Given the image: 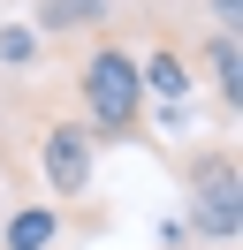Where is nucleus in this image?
Listing matches in <instances>:
<instances>
[{"label": "nucleus", "mask_w": 243, "mask_h": 250, "mask_svg": "<svg viewBox=\"0 0 243 250\" xmlns=\"http://www.w3.org/2000/svg\"><path fill=\"white\" fill-rule=\"evenodd\" d=\"M38 61V31L30 23H0V68H30Z\"/></svg>", "instance_id": "6e6552de"}, {"label": "nucleus", "mask_w": 243, "mask_h": 250, "mask_svg": "<svg viewBox=\"0 0 243 250\" xmlns=\"http://www.w3.org/2000/svg\"><path fill=\"white\" fill-rule=\"evenodd\" d=\"M197 68H205V83H213V99H220V114L236 122V76H243L236 38H228V31H205V38H197Z\"/></svg>", "instance_id": "39448f33"}, {"label": "nucleus", "mask_w": 243, "mask_h": 250, "mask_svg": "<svg viewBox=\"0 0 243 250\" xmlns=\"http://www.w3.org/2000/svg\"><path fill=\"white\" fill-rule=\"evenodd\" d=\"M76 99H84L91 144H137L145 137V83H137V53L122 38H91L76 61Z\"/></svg>", "instance_id": "f257e3e1"}, {"label": "nucleus", "mask_w": 243, "mask_h": 250, "mask_svg": "<svg viewBox=\"0 0 243 250\" xmlns=\"http://www.w3.org/2000/svg\"><path fill=\"white\" fill-rule=\"evenodd\" d=\"M114 0H30V31L38 38H84V31H106Z\"/></svg>", "instance_id": "20e7f679"}, {"label": "nucleus", "mask_w": 243, "mask_h": 250, "mask_svg": "<svg viewBox=\"0 0 243 250\" xmlns=\"http://www.w3.org/2000/svg\"><path fill=\"white\" fill-rule=\"evenodd\" d=\"M38 167H46V189H53L61 205H76L91 189V167H99V144H91V129L84 122H46L38 129Z\"/></svg>", "instance_id": "7ed1b4c3"}, {"label": "nucleus", "mask_w": 243, "mask_h": 250, "mask_svg": "<svg viewBox=\"0 0 243 250\" xmlns=\"http://www.w3.org/2000/svg\"><path fill=\"white\" fill-rule=\"evenodd\" d=\"M137 83H152V91H160L167 106H182V99H190V83H197V76H190V61H182L175 46H152L145 61H137Z\"/></svg>", "instance_id": "423d86ee"}, {"label": "nucleus", "mask_w": 243, "mask_h": 250, "mask_svg": "<svg viewBox=\"0 0 243 250\" xmlns=\"http://www.w3.org/2000/svg\"><path fill=\"white\" fill-rule=\"evenodd\" d=\"M53 235H61L53 205H15L8 228H0V250H53Z\"/></svg>", "instance_id": "0eeeda50"}, {"label": "nucleus", "mask_w": 243, "mask_h": 250, "mask_svg": "<svg viewBox=\"0 0 243 250\" xmlns=\"http://www.w3.org/2000/svg\"><path fill=\"white\" fill-rule=\"evenodd\" d=\"M0 174H8V159H0Z\"/></svg>", "instance_id": "9d476101"}, {"label": "nucleus", "mask_w": 243, "mask_h": 250, "mask_svg": "<svg viewBox=\"0 0 243 250\" xmlns=\"http://www.w3.org/2000/svg\"><path fill=\"white\" fill-rule=\"evenodd\" d=\"M175 182H182V220L205 243H236L243 235V174H236V144H190L175 152Z\"/></svg>", "instance_id": "f03ea898"}, {"label": "nucleus", "mask_w": 243, "mask_h": 250, "mask_svg": "<svg viewBox=\"0 0 243 250\" xmlns=\"http://www.w3.org/2000/svg\"><path fill=\"white\" fill-rule=\"evenodd\" d=\"M205 16H213V31L236 38V31H243V0H205Z\"/></svg>", "instance_id": "1a4fd4ad"}]
</instances>
